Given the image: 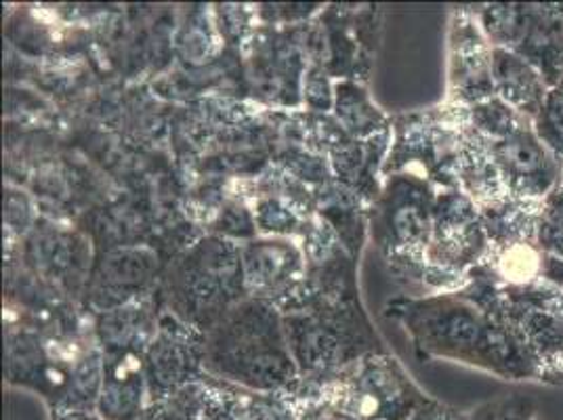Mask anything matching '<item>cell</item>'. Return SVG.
<instances>
[{
	"label": "cell",
	"instance_id": "6da1fadb",
	"mask_svg": "<svg viewBox=\"0 0 563 420\" xmlns=\"http://www.w3.org/2000/svg\"><path fill=\"white\" fill-rule=\"evenodd\" d=\"M494 68L505 103H509L523 117H539L549 97L540 71L534 70L530 62H526L514 51L505 48H496Z\"/></svg>",
	"mask_w": 563,
	"mask_h": 420
},
{
	"label": "cell",
	"instance_id": "7a4b0ae2",
	"mask_svg": "<svg viewBox=\"0 0 563 420\" xmlns=\"http://www.w3.org/2000/svg\"><path fill=\"white\" fill-rule=\"evenodd\" d=\"M482 420H539L532 410H528V406L523 401H505L500 406L490 408V412H486Z\"/></svg>",
	"mask_w": 563,
	"mask_h": 420
}]
</instances>
